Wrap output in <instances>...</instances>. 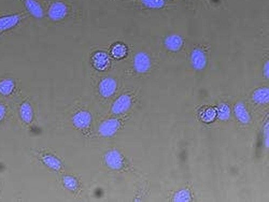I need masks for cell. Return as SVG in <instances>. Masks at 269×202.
<instances>
[{"mask_svg":"<svg viewBox=\"0 0 269 202\" xmlns=\"http://www.w3.org/2000/svg\"><path fill=\"white\" fill-rule=\"evenodd\" d=\"M15 100L17 101H13V107L15 109V112L18 114L20 122L25 126H30L35 120V111L33 103H31V101L27 99V98L19 101L18 99Z\"/></svg>","mask_w":269,"mask_h":202,"instance_id":"1","label":"cell"},{"mask_svg":"<svg viewBox=\"0 0 269 202\" xmlns=\"http://www.w3.org/2000/svg\"><path fill=\"white\" fill-rule=\"evenodd\" d=\"M20 91L19 80L13 76L4 75L0 77V98L14 101Z\"/></svg>","mask_w":269,"mask_h":202,"instance_id":"2","label":"cell"},{"mask_svg":"<svg viewBox=\"0 0 269 202\" xmlns=\"http://www.w3.org/2000/svg\"><path fill=\"white\" fill-rule=\"evenodd\" d=\"M47 18H49L52 22L59 23L66 19L68 14H69V7L65 1L62 0H54V1L50 2L49 7H47Z\"/></svg>","mask_w":269,"mask_h":202,"instance_id":"3","label":"cell"},{"mask_svg":"<svg viewBox=\"0 0 269 202\" xmlns=\"http://www.w3.org/2000/svg\"><path fill=\"white\" fill-rule=\"evenodd\" d=\"M25 14L23 13H8L0 14V34L10 32L23 22L25 19Z\"/></svg>","mask_w":269,"mask_h":202,"instance_id":"4","label":"cell"},{"mask_svg":"<svg viewBox=\"0 0 269 202\" xmlns=\"http://www.w3.org/2000/svg\"><path fill=\"white\" fill-rule=\"evenodd\" d=\"M71 123L77 129L85 130L92 123L91 113L85 110H79L71 116Z\"/></svg>","mask_w":269,"mask_h":202,"instance_id":"5","label":"cell"},{"mask_svg":"<svg viewBox=\"0 0 269 202\" xmlns=\"http://www.w3.org/2000/svg\"><path fill=\"white\" fill-rule=\"evenodd\" d=\"M13 114V101L1 99V98H0V129L3 128V126L11 120Z\"/></svg>","mask_w":269,"mask_h":202,"instance_id":"6","label":"cell"},{"mask_svg":"<svg viewBox=\"0 0 269 202\" xmlns=\"http://www.w3.org/2000/svg\"><path fill=\"white\" fill-rule=\"evenodd\" d=\"M39 159L46 168L56 171V172H60V171H62V167H64L62 160L57 157L56 155L52 153H41L39 155Z\"/></svg>","mask_w":269,"mask_h":202,"instance_id":"7","label":"cell"},{"mask_svg":"<svg viewBox=\"0 0 269 202\" xmlns=\"http://www.w3.org/2000/svg\"><path fill=\"white\" fill-rule=\"evenodd\" d=\"M21 1L24 4L26 11H27L31 17L37 19L43 18L44 10L38 0H21Z\"/></svg>","mask_w":269,"mask_h":202,"instance_id":"8","label":"cell"},{"mask_svg":"<svg viewBox=\"0 0 269 202\" xmlns=\"http://www.w3.org/2000/svg\"><path fill=\"white\" fill-rule=\"evenodd\" d=\"M118 83L113 77H104L99 84V92L104 98L111 97L117 91Z\"/></svg>","mask_w":269,"mask_h":202,"instance_id":"9","label":"cell"},{"mask_svg":"<svg viewBox=\"0 0 269 202\" xmlns=\"http://www.w3.org/2000/svg\"><path fill=\"white\" fill-rule=\"evenodd\" d=\"M134 67L135 70L139 73H145V72L149 71L151 68V59L149 55L144 53V52L137 54L134 59Z\"/></svg>","mask_w":269,"mask_h":202,"instance_id":"10","label":"cell"},{"mask_svg":"<svg viewBox=\"0 0 269 202\" xmlns=\"http://www.w3.org/2000/svg\"><path fill=\"white\" fill-rule=\"evenodd\" d=\"M92 65L94 66V68L97 70H105L110 65L109 55L103 51L95 52L92 56Z\"/></svg>","mask_w":269,"mask_h":202,"instance_id":"11","label":"cell"},{"mask_svg":"<svg viewBox=\"0 0 269 202\" xmlns=\"http://www.w3.org/2000/svg\"><path fill=\"white\" fill-rule=\"evenodd\" d=\"M105 164L108 165L109 168H111L113 170H120L124 167V160L122 155L120 154L119 151H110L107 153L104 157Z\"/></svg>","mask_w":269,"mask_h":202,"instance_id":"12","label":"cell"},{"mask_svg":"<svg viewBox=\"0 0 269 202\" xmlns=\"http://www.w3.org/2000/svg\"><path fill=\"white\" fill-rule=\"evenodd\" d=\"M121 122L119 120H108L102 123L99 127V133L103 137H111L119 130Z\"/></svg>","mask_w":269,"mask_h":202,"instance_id":"13","label":"cell"},{"mask_svg":"<svg viewBox=\"0 0 269 202\" xmlns=\"http://www.w3.org/2000/svg\"><path fill=\"white\" fill-rule=\"evenodd\" d=\"M191 63L196 70H203L207 65V55L200 49H195L191 56Z\"/></svg>","mask_w":269,"mask_h":202,"instance_id":"14","label":"cell"},{"mask_svg":"<svg viewBox=\"0 0 269 202\" xmlns=\"http://www.w3.org/2000/svg\"><path fill=\"white\" fill-rule=\"evenodd\" d=\"M131 105V97L127 94L122 95L119 97L117 101L113 103V108H112V112L115 114H122L126 112L130 108Z\"/></svg>","mask_w":269,"mask_h":202,"instance_id":"15","label":"cell"},{"mask_svg":"<svg viewBox=\"0 0 269 202\" xmlns=\"http://www.w3.org/2000/svg\"><path fill=\"white\" fill-rule=\"evenodd\" d=\"M183 39L179 35H170L165 39L166 48L171 52H177L182 48Z\"/></svg>","mask_w":269,"mask_h":202,"instance_id":"16","label":"cell"},{"mask_svg":"<svg viewBox=\"0 0 269 202\" xmlns=\"http://www.w3.org/2000/svg\"><path fill=\"white\" fill-rule=\"evenodd\" d=\"M235 114L238 121L242 124H249L251 121L250 114L248 112L246 105L244 102H238L235 106Z\"/></svg>","mask_w":269,"mask_h":202,"instance_id":"17","label":"cell"},{"mask_svg":"<svg viewBox=\"0 0 269 202\" xmlns=\"http://www.w3.org/2000/svg\"><path fill=\"white\" fill-rule=\"evenodd\" d=\"M200 120L205 123H211L217 118V109L212 107H205L199 113Z\"/></svg>","mask_w":269,"mask_h":202,"instance_id":"18","label":"cell"},{"mask_svg":"<svg viewBox=\"0 0 269 202\" xmlns=\"http://www.w3.org/2000/svg\"><path fill=\"white\" fill-rule=\"evenodd\" d=\"M62 183L66 189L72 191V193H76L79 188L78 180L75 177H72V175H64L62 178Z\"/></svg>","mask_w":269,"mask_h":202,"instance_id":"19","label":"cell"},{"mask_svg":"<svg viewBox=\"0 0 269 202\" xmlns=\"http://www.w3.org/2000/svg\"><path fill=\"white\" fill-rule=\"evenodd\" d=\"M252 99L254 100L258 105H265L268 102V89L267 87H263V89L256 90L252 95Z\"/></svg>","mask_w":269,"mask_h":202,"instance_id":"20","label":"cell"},{"mask_svg":"<svg viewBox=\"0 0 269 202\" xmlns=\"http://www.w3.org/2000/svg\"><path fill=\"white\" fill-rule=\"evenodd\" d=\"M127 52L128 50L126 48V45H124L123 43H117L112 48L111 54L114 58L122 59L124 57H126V55H127Z\"/></svg>","mask_w":269,"mask_h":202,"instance_id":"21","label":"cell"},{"mask_svg":"<svg viewBox=\"0 0 269 202\" xmlns=\"http://www.w3.org/2000/svg\"><path fill=\"white\" fill-rule=\"evenodd\" d=\"M217 116L221 121H228L230 117V108L226 103H221L217 108Z\"/></svg>","mask_w":269,"mask_h":202,"instance_id":"22","label":"cell"},{"mask_svg":"<svg viewBox=\"0 0 269 202\" xmlns=\"http://www.w3.org/2000/svg\"><path fill=\"white\" fill-rule=\"evenodd\" d=\"M141 2L151 9H161L165 6L164 0H141Z\"/></svg>","mask_w":269,"mask_h":202,"instance_id":"23","label":"cell"},{"mask_svg":"<svg viewBox=\"0 0 269 202\" xmlns=\"http://www.w3.org/2000/svg\"><path fill=\"white\" fill-rule=\"evenodd\" d=\"M191 199L192 197L188 189H182L180 191H178L175 197H173V200L175 201H189Z\"/></svg>","mask_w":269,"mask_h":202,"instance_id":"24","label":"cell"},{"mask_svg":"<svg viewBox=\"0 0 269 202\" xmlns=\"http://www.w3.org/2000/svg\"><path fill=\"white\" fill-rule=\"evenodd\" d=\"M265 144L266 147H268V125L265 126Z\"/></svg>","mask_w":269,"mask_h":202,"instance_id":"25","label":"cell"},{"mask_svg":"<svg viewBox=\"0 0 269 202\" xmlns=\"http://www.w3.org/2000/svg\"><path fill=\"white\" fill-rule=\"evenodd\" d=\"M264 71H265V76L268 77L269 74V70H268V61L265 64V68H264Z\"/></svg>","mask_w":269,"mask_h":202,"instance_id":"26","label":"cell"},{"mask_svg":"<svg viewBox=\"0 0 269 202\" xmlns=\"http://www.w3.org/2000/svg\"><path fill=\"white\" fill-rule=\"evenodd\" d=\"M0 194H1V182H0Z\"/></svg>","mask_w":269,"mask_h":202,"instance_id":"27","label":"cell"},{"mask_svg":"<svg viewBox=\"0 0 269 202\" xmlns=\"http://www.w3.org/2000/svg\"><path fill=\"white\" fill-rule=\"evenodd\" d=\"M1 36H2V35H1V34H0V37H1Z\"/></svg>","mask_w":269,"mask_h":202,"instance_id":"28","label":"cell"}]
</instances>
